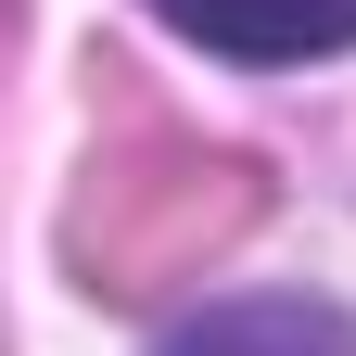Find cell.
<instances>
[{"mask_svg":"<svg viewBox=\"0 0 356 356\" xmlns=\"http://www.w3.org/2000/svg\"><path fill=\"white\" fill-rule=\"evenodd\" d=\"M254 216V165L229 153H165V165H102V191L76 204V254L102 267L115 293H153L178 267H204Z\"/></svg>","mask_w":356,"mask_h":356,"instance_id":"6da1fadb","label":"cell"},{"mask_svg":"<svg viewBox=\"0 0 356 356\" xmlns=\"http://www.w3.org/2000/svg\"><path fill=\"white\" fill-rule=\"evenodd\" d=\"M153 13L216 64H318L356 51V0H153Z\"/></svg>","mask_w":356,"mask_h":356,"instance_id":"7a4b0ae2","label":"cell"},{"mask_svg":"<svg viewBox=\"0 0 356 356\" xmlns=\"http://www.w3.org/2000/svg\"><path fill=\"white\" fill-rule=\"evenodd\" d=\"M153 356H356V318L318 293H229V305H191Z\"/></svg>","mask_w":356,"mask_h":356,"instance_id":"3957f363","label":"cell"}]
</instances>
